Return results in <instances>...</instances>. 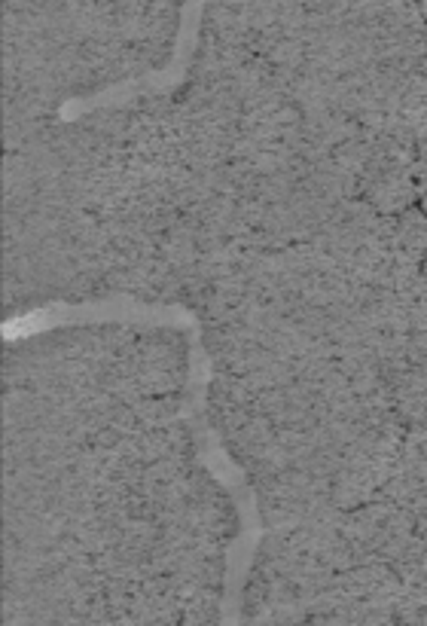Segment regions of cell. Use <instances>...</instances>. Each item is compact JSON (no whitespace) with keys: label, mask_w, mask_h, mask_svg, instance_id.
<instances>
[{"label":"cell","mask_w":427,"mask_h":626,"mask_svg":"<svg viewBox=\"0 0 427 626\" xmlns=\"http://www.w3.org/2000/svg\"><path fill=\"white\" fill-rule=\"evenodd\" d=\"M28 95H34V98H31V104H37V95H43V86H40V83H34ZM22 101H25V95H22V98H16V101H4V107H16V104H22Z\"/></svg>","instance_id":"cell-1"}]
</instances>
